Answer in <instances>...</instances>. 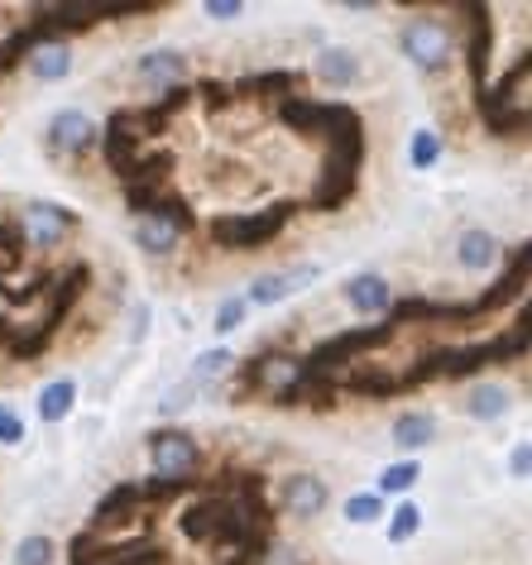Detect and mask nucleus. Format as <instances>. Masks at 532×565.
<instances>
[{
	"instance_id": "nucleus-3",
	"label": "nucleus",
	"mask_w": 532,
	"mask_h": 565,
	"mask_svg": "<svg viewBox=\"0 0 532 565\" xmlns=\"http://www.w3.org/2000/svg\"><path fill=\"white\" fill-rule=\"evenodd\" d=\"M288 221V211H264V216H231V221H216V239L231 249H249V245H264L269 235H278V225Z\"/></svg>"
},
{
	"instance_id": "nucleus-19",
	"label": "nucleus",
	"mask_w": 532,
	"mask_h": 565,
	"mask_svg": "<svg viewBox=\"0 0 532 565\" xmlns=\"http://www.w3.org/2000/svg\"><path fill=\"white\" fill-rule=\"evenodd\" d=\"M417 475H423V465L417 460H398V465H389V470L380 475V489L384 493H408L417 484Z\"/></svg>"
},
{
	"instance_id": "nucleus-4",
	"label": "nucleus",
	"mask_w": 532,
	"mask_h": 565,
	"mask_svg": "<svg viewBox=\"0 0 532 565\" xmlns=\"http://www.w3.org/2000/svg\"><path fill=\"white\" fill-rule=\"evenodd\" d=\"M67 231H73V216H67L63 206H53V202H30L24 206V235H30L39 249H53Z\"/></svg>"
},
{
	"instance_id": "nucleus-7",
	"label": "nucleus",
	"mask_w": 532,
	"mask_h": 565,
	"mask_svg": "<svg viewBox=\"0 0 532 565\" xmlns=\"http://www.w3.org/2000/svg\"><path fill=\"white\" fill-rule=\"evenodd\" d=\"M345 302L355 307V312H365V317H380L394 307V288L380 278V274H355L345 282Z\"/></svg>"
},
{
	"instance_id": "nucleus-8",
	"label": "nucleus",
	"mask_w": 532,
	"mask_h": 565,
	"mask_svg": "<svg viewBox=\"0 0 532 565\" xmlns=\"http://www.w3.org/2000/svg\"><path fill=\"white\" fill-rule=\"evenodd\" d=\"M188 73V58L178 49H159V53H145V58L135 63V77L145 82V87H173L178 77Z\"/></svg>"
},
{
	"instance_id": "nucleus-10",
	"label": "nucleus",
	"mask_w": 532,
	"mask_h": 565,
	"mask_svg": "<svg viewBox=\"0 0 532 565\" xmlns=\"http://www.w3.org/2000/svg\"><path fill=\"white\" fill-rule=\"evenodd\" d=\"M49 139L58 145L63 153H77V149H87L92 139H96V125L82 116V110H58V116L49 120Z\"/></svg>"
},
{
	"instance_id": "nucleus-2",
	"label": "nucleus",
	"mask_w": 532,
	"mask_h": 565,
	"mask_svg": "<svg viewBox=\"0 0 532 565\" xmlns=\"http://www.w3.org/2000/svg\"><path fill=\"white\" fill-rule=\"evenodd\" d=\"M149 456H153V475L159 479H183L198 465V441L183 431H159L149 441Z\"/></svg>"
},
{
	"instance_id": "nucleus-12",
	"label": "nucleus",
	"mask_w": 532,
	"mask_h": 565,
	"mask_svg": "<svg viewBox=\"0 0 532 565\" xmlns=\"http://www.w3.org/2000/svg\"><path fill=\"white\" fill-rule=\"evenodd\" d=\"M456 259H460V268H475V274H480V268H489L499 259V239L489 231H466L456 239Z\"/></svg>"
},
{
	"instance_id": "nucleus-11",
	"label": "nucleus",
	"mask_w": 532,
	"mask_h": 565,
	"mask_svg": "<svg viewBox=\"0 0 532 565\" xmlns=\"http://www.w3.org/2000/svg\"><path fill=\"white\" fill-rule=\"evenodd\" d=\"M513 407V393L503 388V384H475L470 393H466V413L475 417V422H499L503 413Z\"/></svg>"
},
{
	"instance_id": "nucleus-22",
	"label": "nucleus",
	"mask_w": 532,
	"mask_h": 565,
	"mask_svg": "<svg viewBox=\"0 0 532 565\" xmlns=\"http://www.w3.org/2000/svg\"><path fill=\"white\" fill-rule=\"evenodd\" d=\"M231 364H235V355H231V350H202V355H198V370H192V379H198V384H202V379H216V374H226Z\"/></svg>"
},
{
	"instance_id": "nucleus-18",
	"label": "nucleus",
	"mask_w": 532,
	"mask_h": 565,
	"mask_svg": "<svg viewBox=\"0 0 532 565\" xmlns=\"http://www.w3.org/2000/svg\"><path fill=\"white\" fill-rule=\"evenodd\" d=\"M417 527H423V508L398 503L394 518H389V542H408V536H417Z\"/></svg>"
},
{
	"instance_id": "nucleus-21",
	"label": "nucleus",
	"mask_w": 532,
	"mask_h": 565,
	"mask_svg": "<svg viewBox=\"0 0 532 565\" xmlns=\"http://www.w3.org/2000/svg\"><path fill=\"white\" fill-rule=\"evenodd\" d=\"M53 546L49 536H24L20 542V551H15V565H53Z\"/></svg>"
},
{
	"instance_id": "nucleus-24",
	"label": "nucleus",
	"mask_w": 532,
	"mask_h": 565,
	"mask_svg": "<svg viewBox=\"0 0 532 565\" xmlns=\"http://www.w3.org/2000/svg\"><path fill=\"white\" fill-rule=\"evenodd\" d=\"M245 302H249V298H226V302H221V307H216V327H212V331H216V335H231V331L245 321Z\"/></svg>"
},
{
	"instance_id": "nucleus-26",
	"label": "nucleus",
	"mask_w": 532,
	"mask_h": 565,
	"mask_svg": "<svg viewBox=\"0 0 532 565\" xmlns=\"http://www.w3.org/2000/svg\"><path fill=\"white\" fill-rule=\"evenodd\" d=\"M509 475H513V479H532V441L513 446V456H509Z\"/></svg>"
},
{
	"instance_id": "nucleus-5",
	"label": "nucleus",
	"mask_w": 532,
	"mask_h": 565,
	"mask_svg": "<svg viewBox=\"0 0 532 565\" xmlns=\"http://www.w3.org/2000/svg\"><path fill=\"white\" fill-rule=\"evenodd\" d=\"M278 499H284V508L292 518H317L321 508H327V484H321L317 475H288Z\"/></svg>"
},
{
	"instance_id": "nucleus-23",
	"label": "nucleus",
	"mask_w": 532,
	"mask_h": 565,
	"mask_svg": "<svg viewBox=\"0 0 532 565\" xmlns=\"http://www.w3.org/2000/svg\"><path fill=\"white\" fill-rule=\"evenodd\" d=\"M192 393H198V379H188V384L168 388V393H163V403H159V417H178L183 407H192Z\"/></svg>"
},
{
	"instance_id": "nucleus-15",
	"label": "nucleus",
	"mask_w": 532,
	"mask_h": 565,
	"mask_svg": "<svg viewBox=\"0 0 532 565\" xmlns=\"http://www.w3.org/2000/svg\"><path fill=\"white\" fill-rule=\"evenodd\" d=\"M30 73L39 82H63L67 73H73V53H67L63 44H44L30 53Z\"/></svg>"
},
{
	"instance_id": "nucleus-14",
	"label": "nucleus",
	"mask_w": 532,
	"mask_h": 565,
	"mask_svg": "<svg viewBox=\"0 0 532 565\" xmlns=\"http://www.w3.org/2000/svg\"><path fill=\"white\" fill-rule=\"evenodd\" d=\"M432 436H437V417H427V413H403L394 422V446L398 450H423Z\"/></svg>"
},
{
	"instance_id": "nucleus-17",
	"label": "nucleus",
	"mask_w": 532,
	"mask_h": 565,
	"mask_svg": "<svg viewBox=\"0 0 532 565\" xmlns=\"http://www.w3.org/2000/svg\"><path fill=\"white\" fill-rule=\"evenodd\" d=\"M437 159H441V135L437 130H417L413 145H408V163L417 168V173H427Z\"/></svg>"
},
{
	"instance_id": "nucleus-1",
	"label": "nucleus",
	"mask_w": 532,
	"mask_h": 565,
	"mask_svg": "<svg viewBox=\"0 0 532 565\" xmlns=\"http://www.w3.org/2000/svg\"><path fill=\"white\" fill-rule=\"evenodd\" d=\"M398 49L403 58L413 67H423V73H437V67L451 63V30H446L441 20H408L398 34Z\"/></svg>"
},
{
	"instance_id": "nucleus-27",
	"label": "nucleus",
	"mask_w": 532,
	"mask_h": 565,
	"mask_svg": "<svg viewBox=\"0 0 532 565\" xmlns=\"http://www.w3.org/2000/svg\"><path fill=\"white\" fill-rule=\"evenodd\" d=\"M206 15H212V20H235V15H245V6H241V0H206Z\"/></svg>"
},
{
	"instance_id": "nucleus-13",
	"label": "nucleus",
	"mask_w": 532,
	"mask_h": 565,
	"mask_svg": "<svg viewBox=\"0 0 532 565\" xmlns=\"http://www.w3.org/2000/svg\"><path fill=\"white\" fill-rule=\"evenodd\" d=\"M317 77L327 82V87H350V82L360 77L355 53H350V49H327V53L317 58Z\"/></svg>"
},
{
	"instance_id": "nucleus-6",
	"label": "nucleus",
	"mask_w": 532,
	"mask_h": 565,
	"mask_svg": "<svg viewBox=\"0 0 532 565\" xmlns=\"http://www.w3.org/2000/svg\"><path fill=\"white\" fill-rule=\"evenodd\" d=\"M312 278H317L312 264L288 268V274H264V278L249 282V302H255V307H274V302H284L288 292H298L302 282H312Z\"/></svg>"
},
{
	"instance_id": "nucleus-16",
	"label": "nucleus",
	"mask_w": 532,
	"mask_h": 565,
	"mask_svg": "<svg viewBox=\"0 0 532 565\" xmlns=\"http://www.w3.org/2000/svg\"><path fill=\"white\" fill-rule=\"evenodd\" d=\"M73 403H77V384H73V379H53V384L39 393V417H44V422H63L67 413H73Z\"/></svg>"
},
{
	"instance_id": "nucleus-20",
	"label": "nucleus",
	"mask_w": 532,
	"mask_h": 565,
	"mask_svg": "<svg viewBox=\"0 0 532 565\" xmlns=\"http://www.w3.org/2000/svg\"><path fill=\"white\" fill-rule=\"evenodd\" d=\"M345 518L355 522V527H365V522H380L384 518L380 493H355V499H345Z\"/></svg>"
},
{
	"instance_id": "nucleus-9",
	"label": "nucleus",
	"mask_w": 532,
	"mask_h": 565,
	"mask_svg": "<svg viewBox=\"0 0 532 565\" xmlns=\"http://www.w3.org/2000/svg\"><path fill=\"white\" fill-rule=\"evenodd\" d=\"M135 245L145 254H173L178 249V221L163 216V211H149V216L135 221Z\"/></svg>"
},
{
	"instance_id": "nucleus-25",
	"label": "nucleus",
	"mask_w": 532,
	"mask_h": 565,
	"mask_svg": "<svg viewBox=\"0 0 532 565\" xmlns=\"http://www.w3.org/2000/svg\"><path fill=\"white\" fill-rule=\"evenodd\" d=\"M20 441H24V422L0 407V446H20Z\"/></svg>"
}]
</instances>
